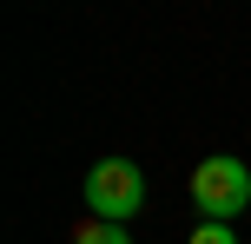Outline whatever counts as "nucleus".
I'll return each instance as SVG.
<instances>
[{"label": "nucleus", "instance_id": "f03ea898", "mask_svg": "<svg viewBox=\"0 0 251 244\" xmlns=\"http://www.w3.org/2000/svg\"><path fill=\"white\" fill-rule=\"evenodd\" d=\"M86 211L106 224H126L146 211V172L132 165V158H100V165L86 172Z\"/></svg>", "mask_w": 251, "mask_h": 244}, {"label": "nucleus", "instance_id": "20e7f679", "mask_svg": "<svg viewBox=\"0 0 251 244\" xmlns=\"http://www.w3.org/2000/svg\"><path fill=\"white\" fill-rule=\"evenodd\" d=\"M192 244H238V231H231V224H205V218H199V231H192Z\"/></svg>", "mask_w": 251, "mask_h": 244}, {"label": "nucleus", "instance_id": "7ed1b4c3", "mask_svg": "<svg viewBox=\"0 0 251 244\" xmlns=\"http://www.w3.org/2000/svg\"><path fill=\"white\" fill-rule=\"evenodd\" d=\"M73 244H132V238H126V224H106V218H86V224H79V231H73Z\"/></svg>", "mask_w": 251, "mask_h": 244}, {"label": "nucleus", "instance_id": "f257e3e1", "mask_svg": "<svg viewBox=\"0 0 251 244\" xmlns=\"http://www.w3.org/2000/svg\"><path fill=\"white\" fill-rule=\"evenodd\" d=\"M192 205L205 211V224H231L238 211H251V165L245 158H199L192 172Z\"/></svg>", "mask_w": 251, "mask_h": 244}]
</instances>
